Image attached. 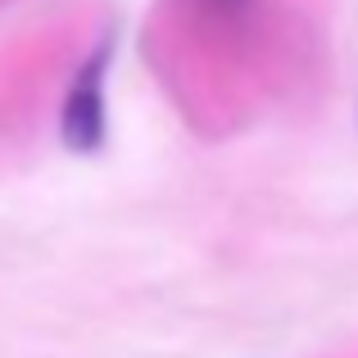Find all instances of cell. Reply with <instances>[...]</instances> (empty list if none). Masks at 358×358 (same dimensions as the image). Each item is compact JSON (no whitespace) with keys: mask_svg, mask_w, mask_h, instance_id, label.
Instances as JSON below:
<instances>
[{"mask_svg":"<svg viewBox=\"0 0 358 358\" xmlns=\"http://www.w3.org/2000/svg\"><path fill=\"white\" fill-rule=\"evenodd\" d=\"M105 69H109V50L100 45L78 69L69 96H64L59 131L73 150H96L100 136H105Z\"/></svg>","mask_w":358,"mask_h":358,"instance_id":"cell-1","label":"cell"},{"mask_svg":"<svg viewBox=\"0 0 358 358\" xmlns=\"http://www.w3.org/2000/svg\"><path fill=\"white\" fill-rule=\"evenodd\" d=\"M218 9H241V5H250V0H213Z\"/></svg>","mask_w":358,"mask_h":358,"instance_id":"cell-2","label":"cell"}]
</instances>
